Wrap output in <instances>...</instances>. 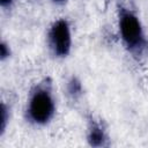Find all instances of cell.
<instances>
[{
    "mask_svg": "<svg viewBox=\"0 0 148 148\" xmlns=\"http://www.w3.org/2000/svg\"><path fill=\"white\" fill-rule=\"evenodd\" d=\"M54 113V102L49 89L38 87L29 98L28 116L37 125H44L51 120Z\"/></svg>",
    "mask_w": 148,
    "mask_h": 148,
    "instance_id": "obj_1",
    "label": "cell"
},
{
    "mask_svg": "<svg viewBox=\"0 0 148 148\" xmlns=\"http://www.w3.org/2000/svg\"><path fill=\"white\" fill-rule=\"evenodd\" d=\"M119 30L126 47L132 52H141L146 45L142 27L139 18L131 12L124 10L119 16Z\"/></svg>",
    "mask_w": 148,
    "mask_h": 148,
    "instance_id": "obj_2",
    "label": "cell"
},
{
    "mask_svg": "<svg viewBox=\"0 0 148 148\" xmlns=\"http://www.w3.org/2000/svg\"><path fill=\"white\" fill-rule=\"evenodd\" d=\"M51 49L58 57H66L71 51L72 37L69 25L66 20L56 21L49 32Z\"/></svg>",
    "mask_w": 148,
    "mask_h": 148,
    "instance_id": "obj_3",
    "label": "cell"
},
{
    "mask_svg": "<svg viewBox=\"0 0 148 148\" xmlns=\"http://www.w3.org/2000/svg\"><path fill=\"white\" fill-rule=\"evenodd\" d=\"M105 140H106V138H105V133H104L103 128L98 124L92 123L89 128V133H88L89 145L94 146V147H99V146L104 145Z\"/></svg>",
    "mask_w": 148,
    "mask_h": 148,
    "instance_id": "obj_4",
    "label": "cell"
},
{
    "mask_svg": "<svg viewBox=\"0 0 148 148\" xmlns=\"http://www.w3.org/2000/svg\"><path fill=\"white\" fill-rule=\"evenodd\" d=\"M68 91H69V94L73 95V96L79 95V94L81 92V84H80V82H79L76 79L73 77V79L69 81V83H68Z\"/></svg>",
    "mask_w": 148,
    "mask_h": 148,
    "instance_id": "obj_5",
    "label": "cell"
},
{
    "mask_svg": "<svg viewBox=\"0 0 148 148\" xmlns=\"http://www.w3.org/2000/svg\"><path fill=\"white\" fill-rule=\"evenodd\" d=\"M7 108L6 105L2 103L1 104V125H0V132L1 134L5 132V128H6V125H7V120H8V116H7Z\"/></svg>",
    "mask_w": 148,
    "mask_h": 148,
    "instance_id": "obj_6",
    "label": "cell"
},
{
    "mask_svg": "<svg viewBox=\"0 0 148 148\" xmlns=\"http://www.w3.org/2000/svg\"><path fill=\"white\" fill-rule=\"evenodd\" d=\"M0 56H1V60H5L9 56V49H8L7 44L3 43V42L0 45Z\"/></svg>",
    "mask_w": 148,
    "mask_h": 148,
    "instance_id": "obj_7",
    "label": "cell"
},
{
    "mask_svg": "<svg viewBox=\"0 0 148 148\" xmlns=\"http://www.w3.org/2000/svg\"><path fill=\"white\" fill-rule=\"evenodd\" d=\"M12 2H13V0H0V3L2 7H8V6H10Z\"/></svg>",
    "mask_w": 148,
    "mask_h": 148,
    "instance_id": "obj_8",
    "label": "cell"
},
{
    "mask_svg": "<svg viewBox=\"0 0 148 148\" xmlns=\"http://www.w3.org/2000/svg\"><path fill=\"white\" fill-rule=\"evenodd\" d=\"M53 1H56V2H64L65 0H53Z\"/></svg>",
    "mask_w": 148,
    "mask_h": 148,
    "instance_id": "obj_9",
    "label": "cell"
}]
</instances>
